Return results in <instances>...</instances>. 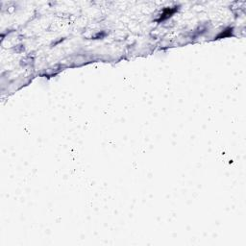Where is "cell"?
Wrapping results in <instances>:
<instances>
[{"instance_id": "obj_1", "label": "cell", "mask_w": 246, "mask_h": 246, "mask_svg": "<svg viewBox=\"0 0 246 246\" xmlns=\"http://www.w3.org/2000/svg\"><path fill=\"white\" fill-rule=\"evenodd\" d=\"M177 11V7H174V8H166L163 10V12L162 13L161 15V17L160 19L158 20V21H161V20H165L168 17H170L174 13H175Z\"/></svg>"}, {"instance_id": "obj_2", "label": "cell", "mask_w": 246, "mask_h": 246, "mask_svg": "<svg viewBox=\"0 0 246 246\" xmlns=\"http://www.w3.org/2000/svg\"><path fill=\"white\" fill-rule=\"evenodd\" d=\"M232 33H233V28H228L226 30H224L223 32H221L217 37H216V39H223V38H226V37H230L232 36Z\"/></svg>"}]
</instances>
